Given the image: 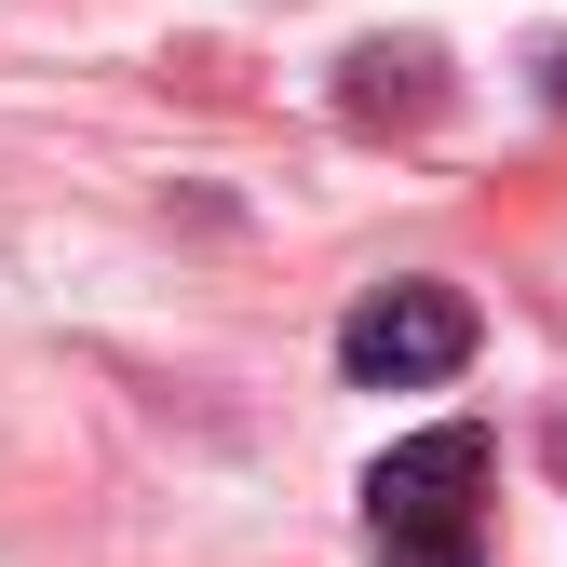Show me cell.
Returning a JSON list of instances; mask_svg holds the SVG:
<instances>
[{
	"label": "cell",
	"instance_id": "2",
	"mask_svg": "<svg viewBox=\"0 0 567 567\" xmlns=\"http://www.w3.org/2000/svg\"><path fill=\"white\" fill-rule=\"evenodd\" d=\"M473 298L460 284H365V298L338 311V379L351 392H433L473 365Z\"/></svg>",
	"mask_w": 567,
	"mask_h": 567
},
{
	"label": "cell",
	"instance_id": "5",
	"mask_svg": "<svg viewBox=\"0 0 567 567\" xmlns=\"http://www.w3.org/2000/svg\"><path fill=\"white\" fill-rule=\"evenodd\" d=\"M540 95H554V109H567V41H554V68H540Z\"/></svg>",
	"mask_w": 567,
	"mask_h": 567
},
{
	"label": "cell",
	"instance_id": "4",
	"mask_svg": "<svg viewBox=\"0 0 567 567\" xmlns=\"http://www.w3.org/2000/svg\"><path fill=\"white\" fill-rule=\"evenodd\" d=\"M540 460H554V486H567V405H554V433H540Z\"/></svg>",
	"mask_w": 567,
	"mask_h": 567
},
{
	"label": "cell",
	"instance_id": "3",
	"mask_svg": "<svg viewBox=\"0 0 567 567\" xmlns=\"http://www.w3.org/2000/svg\"><path fill=\"white\" fill-rule=\"evenodd\" d=\"M433 95H446V82H433V41H365V54H351V82H338L351 122H419Z\"/></svg>",
	"mask_w": 567,
	"mask_h": 567
},
{
	"label": "cell",
	"instance_id": "1",
	"mask_svg": "<svg viewBox=\"0 0 567 567\" xmlns=\"http://www.w3.org/2000/svg\"><path fill=\"white\" fill-rule=\"evenodd\" d=\"M473 514H486V433H473V419H433V433H405L365 473L379 567H486L473 554Z\"/></svg>",
	"mask_w": 567,
	"mask_h": 567
}]
</instances>
